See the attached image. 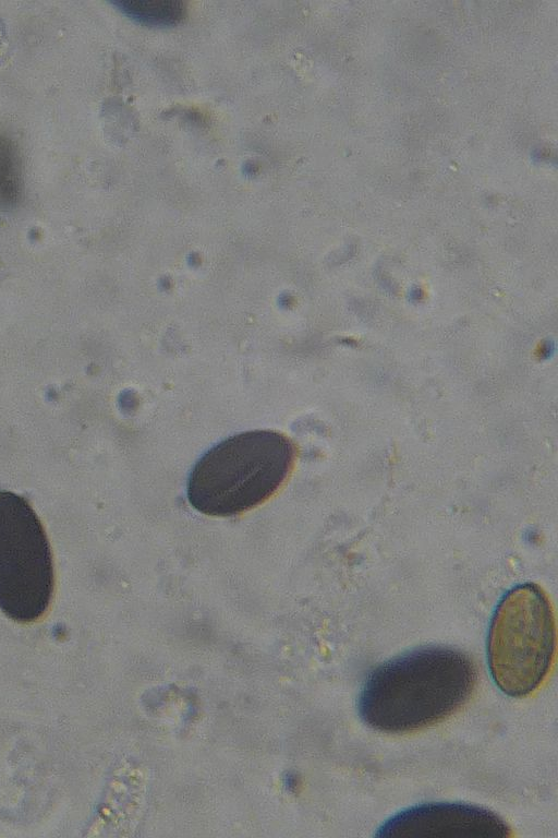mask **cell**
Masks as SVG:
<instances>
[{
  "mask_svg": "<svg viewBox=\"0 0 558 838\" xmlns=\"http://www.w3.org/2000/svg\"><path fill=\"white\" fill-rule=\"evenodd\" d=\"M476 682L466 653L448 646L414 648L371 671L359 695L360 717L384 733L423 730L456 714Z\"/></svg>",
  "mask_w": 558,
  "mask_h": 838,
  "instance_id": "cell-1",
  "label": "cell"
},
{
  "mask_svg": "<svg viewBox=\"0 0 558 838\" xmlns=\"http://www.w3.org/2000/svg\"><path fill=\"white\" fill-rule=\"evenodd\" d=\"M295 446L284 434L253 430L230 436L194 466L187 498L198 512L228 517L269 499L289 476Z\"/></svg>",
  "mask_w": 558,
  "mask_h": 838,
  "instance_id": "cell-2",
  "label": "cell"
},
{
  "mask_svg": "<svg viewBox=\"0 0 558 838\" xmlns=\"http://www.w3.org/2000/svg\"><path fill=\"white\" fill-rule=\"evenodd\" d=\"M556 654V622L546 591L536 584L509 590L492 618L487 658L492 678L507 695L522 697L539 687Z\"/></svg>",
  "mask_w": 558,
  "mask_h": 838,
  "instance_id": "cell-3",
  "label": "cell"
},
{
  "mask_svg": "<svg viewBox=\"0 0 558 838\" xmlns=\"http://www.w3.org/2000/svg\"><path fill=\"white\" fill-rule=\"evenodd\" d=\"M53 583L40 519L23 496L0 491V610L16 622L38 620L50 604Z\"/></svg>",
  "mask_w": 558,
  "mask_h": 838,
  "instance_id": "cell-4",
  "label": "cell"
},
{
  "mask_svg": "<svg viewBox=\"0 0 558 838\" xmlns=\"http://www.w3.org/2000/svg\"><path fill=\"white\" fill-rule=\"evenodd\" d=\"M377 837H509L508 823L483 806L433 802L405 809L387 819Z\"/></svg>",
  "mask_w": 558,
  "mask_h": 838,
  "instance_id": "cell-5",
  "label": "cell"
},
{
  "mask_svg": "<svg viewBox=\"0 0 558 838\" xmlns=\"http://www.w3.org/2000/svg\"><path fill=\"white\" fill-rule=\"evenodd\" d=\"M111 3L132 20L149 26H171L185 14L181 0H114Z\"/></svg>",
  "mask_w": 558,
  "mask_h": 838,
  "instance_id": "cell-6",
  "label": "cell"
},
{
  "mask_svg": "<svg viewBox=\"0 0 558 838\" xmlns=\"http://www.w3.org/2000/svg\"><path fill=\"white\" fill-rule=\"evenodd\" d=\"M21 165L15 147L0 137V201L14 202L21 190Z\"/></svg>",
  "mask_w": 558,
  "mask_h": 838,
  "instance_id": "cell-7",
  "label": "cell"
}]
</instances>
